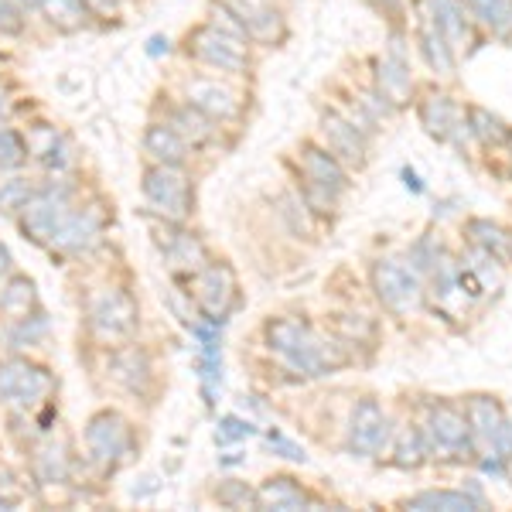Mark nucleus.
Returning a JSON list of instances; mask_svg holds the SVG:
<instances>
[{
    "label": "nucleus",
    "instance_id": "nucleus-1",
    "mask_svg": "<svg viewBox=\"0 0 512 512\" xmlns=\"http://www.w3.org/2000/svg\"><path fill=\"white\" fill-rule=\"evenodd\" d=\"M181 52H185L188 62L202 65V69L216 72V76H246L253 65L246 41L222 35V31L209 28L205 21L188 31L185 41H181Z\"/></svg>",
    "mask_w": 512,
    "mask_h": 512
},
{
    "label": "nucleus",
    "instance_id": "nucleus-2",
    "mask_svg": "<svg viewBox=\"0 0 512 512\" xmlns=\"http://www.w3.org/2000/svg\"><path fill=\"white\" fill-rule=\"evenodd\" d=\"M144 202L154 216L168 219V222H185L192 216L195 205V188L192 178L185 175V168L175 164H151L144 171Z\"/></svg>",
    "mask_w": 512,
    "mask_h": 512
},
{
    "label": "nucleus",
    "instance_id": "nucleus-3",
    "mask_svg": "<svg viewBox=\"0 0 512 512\" xmlns=\"http://www.w3.org/2000/svg\"><path fill=\"white\" fill-rule=\"evenodd\" d=\"M72 212V192L62 181H52L45 188H35V195L21 205L18 222L24 229V236H31L35 243L48 246L55 236V229L62 226V219Z\"/></svg>",
    "mask_w": 512,
    "mask_h": 512
},
{
    "label": "nucleus",
    "instance_id": "nucleus-4",
    "mask_svg": "<svg viewBox=\"0 0 512 512\" xmlns=\"http://www.w3.org/2000/svg\"><path fill=\"white\" fill-rule=\"evenodd\" d=\"M55 390V379L45 366H35L28 359H7L0 362V400L7 407L31 410L45 403Z\"/></svg>",
    "mask_w": 512,
    "mask_h": 512
},
{
    "label": "nucleus",
    "instance_id": "nucleus-5",
    "mask_svg": "<svg viewBox=\"0 0 512 512\" xmlns=\"http://www.w3.org/2000/svg\"><path fill=\"white\" fill-rule=\"evenodd\" d=\"M130 448H134V434H130V424L117 410H103L86 424V454L103 472L123 465Z\"/></svg>",
    "mask_w": 512,
    "mask_h": 512
},
{
    "label": "nucleus",
    "instance_id": "nucleus-6",
    "mask_svg": "<svg viewBox=\"0 0 512 512\" xmlns=\"http://www.w3.org/2000/svg\"><path fill=\"white\" fill-rule=\"evenodd\" d=\"M181 99H188L216 123H233L243 113V99L226 82V76H188L181 82Z\"/></svg>",
    "mask_w": 512,
    "mask_h": 512
},
{
    "label": "nucleus",
    "instance_id": "nucleus-7",
    "mask_svg": "<svg viewBox=\"0 0 512 512\" xmlns=\"http://www.w3.org/2000/svg\"><path fill=\"white\" fill-rule=\"evenodd\" d=\"M89 325H93V332L103 342H127L137 332V304L130 301V294L110 287V291H103L89 304Z\"/></svg>",
    "mask_w": 512,
    "mask_h": 512
},
{
    "label": "nucleus",
    "instance_id": "nucleus-8",
    "mask_svg": "<svg viewBox=\"0 0 512 512\" xmlns=\"http://www.w3.org/2000/svg\"><path fill=\"white\" fill-rule=\"evenodd\" d=\"M424 441H427V451L454 458V454L472 451L475 434H472V424H468L465 410L451 407V403H441V407L431 410V420H427V427H424Z\"/></svg>",
    "mask_w": 512,
    "mask_h": 512
},
{
    "label": "nucleus",
    "instance_id": "nucleus-9",
    "mask_svg": "<svg viewBox=\"0 0 512 512\" xmlns=\"http://www.w3.org/2000/svg\"><path fill=\"white\" fill-rule=\"evenodd\" d=\"M373 287L379 294V301L386 304L396 315H407V311L420 308V297H424V287H420L417 274L410 267L396 260H379L373 267Z\"/></svg>",
    "mask_w": 512,
    "mask_h": 512
},
{
    "label": "nucleus",
    "instance_id": "nucleus-10",
    "mask_svg": "<svg viewBox=\"0 0 512 512\" xmlns=\"http://www.w3.org/2000/svg\"><path fill=\"white\" fill-rule=\"evenodd\" d=\"M192 294L205 318L226 321L229 308L236 301V274L226 263H205L198 274H192Z\"/></svg>",
    "mask_w": 512,
    "mask_h": 512
},
{
    "label": "nucleus",
    "instance_id": "nucleus-11",
    "mask_svg": "<svg viewBox=\"0 0 512 512\" xmlns=\"http://www.w3.org/2000/svg\"><path fill=\"white\" fill-rule=\"evenodd\" d=\"M158 120L168 123L175 134L185 140L192 151H198V147H209L212 140L219 137V123L212 120V117H205L198 106H192L188 99H171V96H164V103H161V110H158Z\"/></svg>",
    "mask_w": 512,
    "mask_h": 512
},
{
    "label": "nucleus",
    "instance_id": "nucleus-12",
    "mask_svg": "<svg viewBox=\"0 0 512 512\" xmlns=\"http://www.w3.org/2000/svg\"><path fill=\"white\" fill-rule=\"evenodd\" d=\"M222 4L246 24L250 41H256V45H277V41L287 38L284 14L274 7V0H222Z\"/></svg>",
    "mask_w": 512,
    "mask_h": 512
},
{
    "label": "nucleus",
    "instance_id": "nucleus-13",
    "mask_svg": "<svg viewBox=\"0 0 512 512\" xmlns=\"http://www.w3.org/2000/svg\"><path fill=\"white\" fill-rule=\"evenodd\" d=\"M390 437V420H386L383 407L376 400H359L352 410V427H349V448L359 458L379 454Z\"/></svg>",
    "mask_w": 512,
    "mask_h": 512
},
{
    "label": "nucleus",
    "instance_id": "nucleus-14",
    "mask_svg": "<svg viewBox=\"0 0 512 512\" xmlns=\"http://www.w3.org/2000/svg\"><path fill=\"white\" fill-rule=\"evenodd\" d=\"M99 233H103V212H96V209H76L72 205V212L62 219V226L55 229V236H52V250H59V253H72V256H79V253H89L93 246L99 243Z\"/></svg>",
    "mask_w": 512,
    "mask_h": 512
},
{
    "label": "nucleus",
    "instance_id": "nucleus-15",
    "mask_svg": "<svg viewBox=\"0 0 512 512\" xmlns=\"http://www.w3.org/2000/svg\"><path fill=\"white\" fill-rule=\"evenodd\" d=\"M318 134L325 140L321 147H328L342 164H355V168L366 164V134H362L352 120H345L338 110H328L325 117H321Z\"/></svg>",
    "mask_w": 512,
    "mask_h": 512
},
{
    "label": "nucleus",
    "instance_id": "nucleus-16",
    "mask_svg": "<svg viewBox=\"0 0 512 512\" xmlns=\"http://www.w3.org/2000/svg\"><path fill=\"white\" fill-rule=\"evenodd\" d=\"M164 229H168V239H161V236H154V239H158L168 267L175 270V274H185V277L198 274V270L209 263V253H205V246L198 243V236L185 233L181 222H168V219H164Z\"/></svg>",
    "mask_w": 512,
    "mask_h": 512
},
{
    "label": "nucleus",
    "instance_id": "nucleus-17",
    "mask_svg": "<svg viewBox=\"0 0 512 512\" xmlns=\"http://www.w3.org/2000/svg\"><path fill=\"white\" fill-rule=\"evenodd\" d=\"M297 161H301L304 181H315V185L328 188L332 195H342L345 188H349V171H345V164L338 161L328 147L304 144L301 154H297Z\"/></svg>",
    "mask_w": 512,
    "mask_h": 512
},
{
    "label": "nucleus",
    "instance_id": "nucleus-18",
    "mask_svg": "<svg viewBox=\"0 0 512 512\" xmlns=\"http://www.w3.org/2000/svg\"><path fill=\"white\" fill-rule=\"evenodd\" d=\"M144 154L151 158V164H175V168H185L192 147H188L164 120H151L144 130Z\"/></svg>",
    "mask_w": 512,
    "mask_h": 512
},
{
    "label": "nucleus",
    "instance_id": "nucleus-19",
    "mask_svg": "<svg viewBox=\"0 0 512 512\" xmlns=\"http://www.w3.org/2000/svg\"><path fill=\"white\" fill-rule=\"evenodd\" d=\"M431 4V18L444 31L451 48H461L472 38V14H468L465 0H427Z\"/></svg>",
    "mask_w": 512,
    "mask_h": 512
},
{
    "label": "nucleus",
    "instance_id": "nucleus-20",
    "mask_svg": "<svg viewBox=\"0 0 512 512\" xmlns=\"http://www.w3.org/2000/svg\"><path fill=\"white\" fill-rule=\"evenodd\" d=\"M38 14L52 24L55 31L62 35H76V31H86L93 28V11H89L82 0H41L38 4Z\"/></svg>",
    "mask_w": 512,
    "mask_h": 512
},
{
    "label": "nucleus",
    "instance_id": "nucleus-21",
    "mask_svg": "<svg viewBox=\"0 0 512 512\" xmlns=\"http://www.w3.org/2000/svg\"><path fill=\"white\" fill-rule=\"evenodd\" d=\"M256 506L260 509H304V506H315L308 492L287 475L267 478V482L256 489Z\"/></svg>",
    "mask_w": 512,
    "mask_h": 512
},
{
    "label": "nucleus",
    "instance_id": "nucleus-22",
    "mask_svg": "<svg viewBox=\"0 0 512 512\" xmlns=\"http://www.w3.org/2000/svg\"><path fill=\"white\" fill-rule=\"evenodd\" d=\"M420 123L427 127V134L448 140L458 127V106L444 93H427V99H420Z\"/></svg>",
    "mask_w": 512,
    "mask_h": 512
},
{
    "label": "nucleus",
    "instance_id": "nucleus-23",
    "mask_svg": "<svg viewBox=\"0 0 512 512\" xmlns=\"http://www.w3.org/2000/svg\"><path fill=\"white\" fill-rule=\"evenodd\" d=\"M38 311V294H35V280L28 277H11L0 291V315L4 318H24Z\"/></svg>",
    "mask_w": 512,
    "mask_h": 512
},
{
    "label": "nucleus",
    "instance_id": "nucleus-24",
    "mask_svg": "<svg viewBox=\"0 0 512 512\" xmlns=\"http://www.w3.org/2000/svg\"><path fill=\"white\" fill-rule=\"evenodd\" d=\"M407 509H417V512H431V509H444V512H472V509H482L485 502L478 495H465V492H420L414 499L403 502Z\"/></svg>",
    "mask_w": 512,
    "mask_h": 512
},
{
    "label": "nucleus",
    "instance_id": "nucleus-25",
    "mask_svg": "<svg viewBox=\"0 0 512 512\" xmlns=\"http://www.w3.org/2000/svg\"><path fill=\"white\" fill-rule=\"evenodd\" d=\"M465 417H468V424H472V434L482 437V441H492L495 431L502 427V420H506L502 407L492 396H472L465 407Z\"/></svg>",
    "mask_w": 512,
    "mask_h": 512
},
{
    "label": "nucleus",
    "instance_id": "nucleus-26",
    "mask_svg": "<svg viewBox=\"0 0 512 512\" xmlns=\"http://www.w3.org/2000/svg\"><path fill=\"white\" fill-rule=\"evenodd\" d=\"M420 48H424L427 62H431L437 72H451L454 69L451 45H448V38H444V31L434 24L431 14H424V21H420Z\"/></svg>",
    "mask_w": 512,
    "mask_h": 512
},
{
    "label": "nucleus",
    "instance_id": "nucleus-27",
    "mask_svg": "<svg viewBox=\"0 0 512 512\" xmlns=\"http://www.w3.org/2000/svg\"><path fill=\"white\" fill-rule=\"evenodd\" d=\"M376 89L383 93L390 103H403L410 96V72L400 59H383L376 62Z\"/></svg>",
    "mask_w": 512,
    "mask_h": 512
},
{
    "label": "nucleus",
    "instance_id": "nucleus-28",
    "mask_svg": "<svg viewBox=\"0 0 512 512\" xmlns=\"http://www.w3.org/2000/svg\"><path fill=\"white\" fill-rule=\"evenodd\" d=\"M113 379H120L127 390H140V386L151 379V362H147L144 352L137 349H120L113 355Z\"/></svg>",
    "mask_w": 512,
    "mask_h": 512
},
{
    "label": "nucleus",
    "instance_id": "nucleus-29",
    "mask_svg": "<svg viewBox=\"0 0 512 512\" xmlns=\"http://www.w3.org/2000/svg\"><path fill=\"white\" fill-rule=\"evenodd\" d=\"M468 14L485 24L492 35H509L512 31V0H465Z\"/></svg>",
    "mask_w": 512,
    "mask_h": 512
},
{
    "label": "nucleus",
    "instance_id": "nucleus-30",
    "mask_svg": "<svg viewBox=\"0 0 512 512\" xmlns=\"http://www.w3.org/2000/svg\"><path fill=\"white\" fill-rule=\"evenodd\" d=\"M308 332L311 328L297 318H274V321H267V345L284 359L287 352H294L297 345L308 338Z\"/></svg>",
    "mask_w": 512,
    "mask_h": 512
},
{
    "label": "nucleus",
    "instance_id": "nucleus-31",
    "mask_svg": "<svg viewBox=\"0 0 512 512\" xmlns=\"http://www.w3.org/2000/svg\"><path fill=\"white\" fill-rule=\"evenodd\" d=\"M468 233L475 236V243L482 246V250L489 253L492 260L512 263V233H506L502 226H495V222H485V219H475L472 226H468Z\"/></svg>",
    "mask_w": 512,
    "mask_h": 512
},
{
    "label": "nucleus",
    "instance_id": "nucleus-32",
    "mask_svg": "<svg viewBox=\"0 0 512 512\" xmlns=\"http://www.w3.org/2000/svg\"><path fill=\"white\" fill-rule=\"evenodd\" d=\"M468 134H475L485 147H499L512 137L506 123L485 110V106H472V110H468Z\"/></svg>",
    "mask_w": 512,
    "mask_h": 512
},
{
    "label": "nucleus",
    "instance_id": "nucleus-33",
    "mask_svg": "<svg viewBox=\"0 0 512 512\" xmlns=\"http://www.w3.org/2000/svg\"><path fill=\"white\" fill-rule=\"evenodd\" d=\"M28 154V137L7 120H0V171H18L28 161Z\"/></svg>",
    "mask_w": 512,
    "mask_h": 512
},
{
    "label": "nucleus",
    "instance_id": "nucleus-34",
    "mask_svg": "<svg viewBox=\"0 0 512 512\" xmlns=\"http://www.w3.org/2000/svg\"><path fill=\"white\" fill-rule=\"evenodd\" d=\"M205 24L209 28H216V31H222V35H229V38H236V41H246V45H253L250 41V31H246V24L236 18L233 11H229L222 0H212L209 4V11H205Z\"/></svg>",
    "mask_w": 512,
    "mask_h": 512
},
{
    "label": "nucleus",
    "instance_id": "nucleus-35",
    "mask_svg": "<svg viewBox=\"0 0 512 512\" xmlns=\"http://www.w3.org/2000/svg\"><path fill=\"white\" fill-rule=\"evenodd\" d=\"M35 472H38L41 482H65V475H69V458H65V451H62V448L48 444V448H41V451H38Z\"/></svg>",
    "mask_w": 512,
    "mask_h": 512
},
{
    "label": "nucleus",
    "instance_id": "nucleus-36",
    "mask_svg": "<svg viewBox=\"0 0 512 512\" xmlns=\"http://www.w3.org/2000/svg\"><path fill=\"white\" fill-rule=\"evenodd\" d=\"M424 458H427L424 431H403L400 444H396V465H400V468H417Z\"/></svg>",
    "mask_w": 512,
    "mask_h": 512
},
{
    "label": "nucleus",
    "instance_id": "nucleus-37",
    "mask_svg": "<svg viewBox=\"0 0 512 512\" xmlns=\"http://www.w3.org/2000/svg\"><path fill=\"white\" fill-rule=\"evenodd\" d=\"M28 31V11L18 0H0V38H21Z\"/></svg>",
    "mask_w": 512,
    "mask_h": 512
},
{
    "label": "nucleus",
    "instance_id": "nucleus-38",
    "mask_svg": "<svg viewBox=\"0 0 512 512\" xmlns=\"http://www.w3.org/2000/svg\"><path fill=\"white\" fill-rule=\"evenodd\" d=\"M35 195V185L28 178H7L0 181V209L4 212H21V205Z\"/></svg>",
    "mask_w": 512,
    "mask_h": 512
},
{
    "label": "nucleus",
    "instance_id": "nucleus-39",
    "mask_svg": "<svg viewBox=\"0 0 512 512\" xmlns=\"http://www.w3.org/2000/svg\"><path fill=\"white\" fill-rule=\"evenodd\" d=\"M41 164H45L48 171H55V175H65V171L76 164V151H72V140L65 137V134H59V140H55L52 147H48L45 154L38 158Z\"/></svg>",
    "mask_w": 512,
    "mask_h": 512
},
{
    "label": "nucleus",
    "instance_id": "nucleus-40",
    "mask_svg": "<svg viewBox=\"0 0 512 512\" xmlns=\"http://www.w3.org/2000/svg\"><path fill=\"white\" fill-rule=\"evenodd\" d=\"M216 499L222 502V506H256V492L246 489L243 482H226L216 489Z\"/></svg>",
    "mask_w": 512,
    "mask_h": 512
},
{
    "label": "nucleus",
    "instance_id": "nucleus-41",
    "mask_svg": "<svg viewBox=\"0 0 512 512\" xmlns=\"http://www.w3.org/2000/svg\"><path fill=\"white\" fill-rule=\"evenodd\" d=\"M256 427L250 424V420H239V417H222L219 420V431H216V441L229 444V441H243V437H253Z\"/></svg>",
    "mask_w": 512,
    "mask_h": 512
},
{
    "label": "nucleus",
    "instance_id": "nucleus-42",
    "mask_svg": "<svg viewBox=\"0 0 512 512\" xmlns=\"http://www.w3.org/2000/svg\"><path fill=\"white\" fill-rule=\"evenodd\" d=\"M82 4L93 11L96 21H110V18H120L123 7H127V0H82Z\"/></svg>",
    "mask_w": 512,
    "mask_h": 512
},
{
    "label": "nucleus",
    "instance_id": "nucleus-43",
    "mask_svg": "<svg viewBox=\"0 0 512 512\" xmlns=\"http://www.w3.org/2000/svg\"><path fill=\"white\" fill-rule=\"evenodd\" d=\"M355 321H338V328H342V332L345 335H349V338H355V342H359V338H373L376 335V325H373V321H369L366 315H352Z\"/></svg>",
    "mask_w": 512,
    "mask_h": 512
},
{
    "label": "nucleus",
    "instance_id": "nucleus-44",
    "mask_svg": "<svg viewBox=\"0 0 512 512\" xmlns=\"http://www.w3.org/2000/svg\"><path fill=\"white\" fill-rule=\"evenodd\" d=\"M267 441L274 444V448L280 451V458H291V461H308V454H304L301 444H294V441H287L280 431H270L267 434Z\"/></svg>",
    "mask_w": 512,
    "mask_h": 512
},
{
    "label": "nucleus",
    "instance_id": "nucleus-45",
    "mask_svg": "<svg viewBox=\"0 0 512 512\" xmlns=\"http://www.w3.org/2000/svg\"><path fill=\"white\" fill-rule=\"evenodd\" d=\"M151 59H161V55H168L171 52V38L168 35H154L151 41H147V48H144Z\"/></svg>",
    "mask_w": 512,
    "mask_h": 512
},
{
    "label": "nucleus",
    "instance_id": "nucleus-46",
    "mask_svg": "<svg viewBox=\"0 0 512 512\" xmlns=\"http://www.w3.org/2000/svg\"><path fill=\"white\" fill-rule=\"evenodd\" d=\"M7 270H11V250L0 243V277H7Z\"/></svg>",
    "mask_w": 512,
    "mask_h": 512
},
{
    "label": "nucleus",
    "instance_id": "nucleus-47",
    "mask_svg": "<svg viewBox=\"0 0 512 512\" xmlns=\"http://www.w3.org/2000/svg\"><path fill=\"white\" fill-rule=\"evenodd\" d=\"M7 110H11V99H7V89H0V120L7 117Z\"/></svg>",
    "mask_w": 512,
    "mask_h": 512
},
{
    "label": "nucleus",
    "instance_id": "nucleus-48",
    "mask_svg": "<svg viewBox=\"0 0 512 512\" xmlns=\"http://www.w3.org/2000/svg\"><path fill=\"white\" fill-rule=\"evenodd\" d=\"M403 178H407V188H414V192H420V181L414 171H403Z\"/></svg>",
    "mask_w": 512,
    "mask_h": 512
},
{
    "label": "nucleus",
    "instance_id": "nucleus-49",
    "mask_svg": "<svg viewBox=\"0 0 512 512\" xmlns=\"http://www.w3.org/2000/svg\"><path fill=\"white\" fill-rule=\"evenodd\" d=\"M18 4H21L28 14H38V4H41V0H18Z\"/></svg>",
    "mask_w": 512,
    "mask_h": 512
},
{
    "label": "nucleus",
    "instance_id": "nucleus-50",
    "mask_svg": "<svg viewBox=\"0 0 512 512\" xmlns=\"http://www.w3.org/2000/svg\"><path fill=\"white\" fill-rule=\"evenodd\" d=\"M373 4H376V7H383V11H393V7L400 4V0H373Z\"/></svg>",
    "mask_w": 512,
    "mask_h": 512
},
{
    "label": "nucleus",
    "instance_id": "nucleus-51",
    "mask_svg": "<svg viewBox=\"0 0 512 512\" xmlns=\"http://www.w3.org/2000/svg\"><path fill=\"white\" fill-rule=\"evenodd\" d=\"M14 506V502L11 499H4V495H0V509H11Z\"/></svg>",
    "mask_w": 512,
    "mask_h": 512
},
{
    "label": "nucleus",
    "instance_id": "nucleus-52",
    "mask_svg": "<svg viewBox=\"0 0 512 512\" xmlns=\"http://www.w3.org/2000/svg\"><path fill=\"white\" fill-rule=\"evenodd\" d=\"M509 144H512V137H509Z\"/></svg>",
    "mask_w": 512,
    "mask_h": 512
}]
</instances>
